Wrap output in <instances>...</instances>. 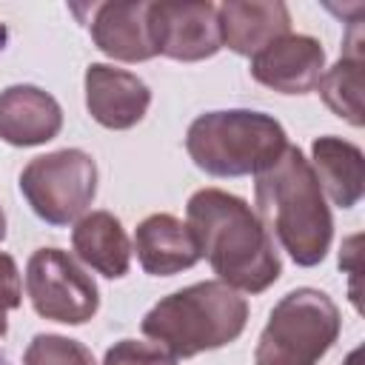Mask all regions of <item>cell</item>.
I'll list each match as a JSON object with an SVG mask.
<instances>
[{
  "instance_id": "obj_1",
  "label": "cell",
  "mask_w": 365,
  "mask_h": 365,
  "mask_svg": "<svg viewBox=\"0 0 365 365\" xmlns=\"http://www.w3.org/2000/svg\"><path fill=\"white\" fill-rule=\"evenodd\" d=\"M225 285L259 294L279 277V257L268 228L234 194L202 188L188 200L185 222Z\"/></svg>"
},
{
  "instance_id": "obj_2",
  "label": "cell",
  "mask_w": 365,
  "mask_h": 365,
  "mask_svg": "<svg viewBox=\"0 0 365 365\" xmlns=\"http://www.w3.org/2000/svg\"><path fill=\"white\" fill-rule=\"evenodd\" d=\"M257 208L297 265H317L331 242L322 185L299 148L285 151L257 177Z\"/></svg>"
},
{
  "instance_id": "obj_3",
  "label": "cell",
  "mask_w": 365,
  "mask_h": 365,
  "mask_svg": "<svg viewBox=\"0 0 365 365\" xmlns=\"http://www.w3.org/2000/svg\"><path fill=\"white\" fill-rule=\"evenodd\" d=\"M248 305L225 282H197L160 299L143 319L145 336L174 356H194L237 339L245 328Z\"/></svg>"
},
{
  "instance_id": "obj_4",
  "label": "cell",
  "mask_w": 365,
  "mask_h": 365,
  "mask_svg": "<svg viewBox=\"0 0 365 365\" xmlns=\"http://www.w3.org/2000/svg\"><path fill=\"white\" fill-rule=\"evenodd\" d=\"M282 125L259 111H211L191 123L185 148L191 160L214 177L265 171L285 151Z\"/></svg>"
},
{
  "instance_id": "obj_5",
  "label": "cell",
  "mask_w": 365,
  "mask_h": 365,
  "mask_svg": "<svg viewBox=\"0 0 365 365\" xmlns=\"http://www.w3.org/2000/svg\"><path fill=\"white\" fill-rule=\"evenodd\" d=\"M339 334V311L328 294L297 288L285 294L254 354V365H317Z\"/></svg>"
},
{
  "instance_id": "obj_6",
  "label": "cell",
  "mask_w": 365,
  "mask_h": 365,
  "mask_svg": "<svg viewBox=\"0 0 365 365\" xmlns=\"http://www.w3.org/2000/svg\"><path fill=\"white\" fill-rule=\"evenodd\" d=\"M94 160L77 148L34 157L20 174V191L29 205L51 225H68L77 220L94 197Z\"/></svg>"
},
{
  "instance_id": "obj_7",
  "label": "cell",
  "mask_w": 365,
  "mask_h": 365,
  "mask_svg": "<svg viewBox=\"0 0 365 365\" xmlns=\"http://www.w3.org/2000/svg\"><path fill=\"white\" fill-rule=\"evenodd\" d=\"M26 291L40 317L80 325L97 311V285L60 248H40L26 268Z\"/></svg>"
},
{
  "instance_id": "obj_8",
  "label": "cell",
  "mask_w": 365,
  "mask_h": 365,
  "mask_svg": "<svg viewBox=\"0 0 365 365\" xmlns=\"http://www.w3.org/2000/svg\"><path fill=\"white\" fill-rule=\"evenodd\" d=\"M148 31L160 54L202 60L222 46L217 6L211 3H148Z\"/></svg>"
},
{
  "instance_id": "obj_9",
  "label": "cell",
  "mask_w": 365,
  "mask_h": 365,
  "mask_svg": "<svg viewBox=\"0 0 365 365\" xmlns=\"http://www.w3.org/2000/svg\"><path fill=\"white\" fill-rule=\"evenodd\" d=\"M322 48L314 37L305 34H282L268 43L251 60V74L282 94L311 91L322 77Z\"/></svg>"
},
{
  "instance_id": "obj_10",
  "label": "cell",
  "mask_w": 365,
  "mask_h": 365,
  "mask_svg": "<svg viewBox=\"0 0 365 365\" xmlns=\"http://www.w3.org/2000/svg\"><path fill=\"white\" fill-rule=\"evenodd\" d=\"M86 103L91 117L106 128H131L143 120L151 94L137 74L94 63L86 71Z\"/></svg>"
},
{
  "instance_id": "obj_11",
  "label": "cell",
  "mask_w": 365,
  "mask_h": 365,
  "mask_svg": "<svg viewBox=\"0 0 365 365\" xmlns=\"http://www.w3.org/2000/svg\"><path fill=\"white\" fill-rule=\"evenodd\" d=\"M134 251L140 265L154 277H171L202 257L191 228L171 214H151L143 220L134 234Z\"/></svg>"
},
{
  "instance_id": "obj_12",
  "label": "cell",
  "mask_w": 365,
  "mask_h": 365,
  "mask_svg": "<svg viewBox=\"0 0 365 365\" xmlns=\"http://www.w3.org/2000/svg\"><path fill=\"white\" fill-rule=\"evenodd\" d=\"M63 114L51 94L34 86H11L0 94V140L40 145L60 131Z\"/></svg>"
},
{
  "instance_id": "obj_13",
  "label": "cell",
  "mask_w": 365,
  "mask_h": 365,
  "mask_svg": "<svg viewBox=\"0 0 365 365\" xmlns=\"http://www.w3.org/2000/svg\"><path fill=\"white\" fill-rule=\"evenodd\" d=\"M148 3H103L94 6V43L117 60L137 63L157 54L148 31Z\"/></svg>"
},
{
  "instance_id": "obj_14",
  "label": "cell",
  "mask_w": 365,
  "mask_h": 365,
  "mask_svg": "<svg viewBox=\"0 0 365 365\" xmlns=\"http://www.w3.org/2000/svg\"><path fill=\"white\" fill-rule=\"evenodd\" d=\"M220 34L228 48L240 54H257L291 26L282 3H225L217 9Z\"/></svg>"
},
{
  "instance_id": "obj_15",
  "label": "cell",
  "mask_w": 365,
  "mask_h": 365,
  "mask_svg": "<svg viewBox=\"0 0 365 365\" xmlns=\"http://www.w3.org/2000/svg\"><path fill=\"white\" fill-rule=\"evenodd\" d=\"M74 251L83 262H88L91 268H97L106 277H123L128 271V259H131V245L128 237L120 225L117 217H111L108 211H94L88 217H83L74 225L71 234Z\"/></svg>"
},
{
  "instance_id": "obj_16",
  "label": "cell",
  "mask_w": 365,
  "mask_h": 365,
  "mask_svg": "<svg viewBox=\"0 0 365 365\" xmlns=\"http://www.w3.org/2000/svg\"><path fill=\"white\" fill-rule=\"evenodd\" d=\"M314 168L317 180L325 185L339 208L356 205L362 197V151L339 137L314 140Z\"/></svg>"
},
{
  "instance_id": "obj_17",
  "label": "cell",
  "mask_w": 365,
  "mask_h": 365,
  "mask_svg": "<svg viewBox=\"0 0 365 365\" xmlns=\"http://www.w3.org/2000/svg\"><path fill=\"white\" fill-rule=\"evenodd\" d=\"M348 54L317 83L325 103L336 111V117H345L351 125H362V29L359 20H351L348 34Z\"/></svg>"
},
{
  "instance_id": "obj_18",
  "label": "cell",
  "mask_w": 365,
  "mask_h": 365,
  "mask_svg": "<svg viewBox=\"0 0 365 365\" xmlns=\"http://www.w3.org/2000/svg\"><path fill=\"white\" fill-rule=\"evenodd\" d=\"M26 365H94V356L88 354L86 345L74 339L40 334L31 339L26 351Z\"/></svg>"
},
{
  "instance_id": "obj_19",
  "label": "cell",
  "mask_w": 365,
  "mask_h": 365,
  "mask_svg": "<svg viewBox=\"0 0 365 365\" xmlns=\"http://www.w3.org/2000/svg\"><path fill=\"white\" fill-rule=\"evenodd\" d=\"M103 365H177V359L160 342L123 339L114 348H108Z\"/></svg>"
},
{
  "instance_id": "obj_20",
  "label": "cell",
  "mask_w": 365,
  "mask_h": 365,
  "mask_svg": "<svg viewBox=\"0 0 365 365\" xmlns=\"http://www.w3.org/2000/svg\"><path fill=\"white\" fill-rule=\"evenodd\" d=\"M20 305V274L9 254H0V336L6 334V311Z\"/></svg>"
},
{
  "instance_id": "obj_21",
  "label": "cell",
  "mask_w": 365,
  "mask_h": 365,
  "mask_svg": "<svg viewBox=\"0 0 365 365\" xmlns=\"http://www.w3.org/2000/svg\"><path fill=\"white\" fill-rule=\"evenodd\" d=\"M359 242H362V237H359V234H354L351 240H345V245H342V254H345V257H351V262L339 259V265L351 271V279H354V288H351V299H354V305H356V308H359V294H356V277H359Z\"/></svg>"
},
{
  "instance_id": "obj_22",
  "label": "cell",
  "mask_w": 365,
  "mask_h": 365,
  "mask_svg": "<svg viewBox=\"0 0 365 365\" xmlns=\"http://www.w3.org/2000/svg\"><path fill=\"white\" fill-rule=\"evenodd\" d=\"M345 365H362V351L356 348V351H351L348 354V359H345Z\"/></svg>"
},
{
  "instance_id": "obj_23",
  "label": "cell",
  "mask_w": 365,
  "mask_h": 365,
  "mask_svg": "<svg viewBox=\"0 0 365 365\" xmlns=\"http://www.w3.org/2000/svg\"><path fill=\"white\" fill-rule=\"evenodd\" d=\"M3 234H6V220H3V211H0V240H3Z\"/></svg>"
},
{
  "instance_id": "obj_24",
  "label": "cell",
  "mask_w": 365,
  "mask_h": 365,
  "mask_svg": "<svg viewBox=\"0 0 365 365\" xmlns=\"http://www.w3.org/2000/svg\"><path fill=\"white\" fill-rule=\"evenodd\" d=\"M0 365H9V359H6V356H3V354H0Z\"/></svg>"
}]
</instances>
